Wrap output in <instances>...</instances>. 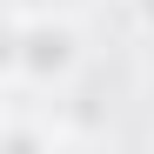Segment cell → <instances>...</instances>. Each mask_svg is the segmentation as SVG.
Masks as SVG:
<instances>
[{"mask_svg": "<svg viewBox=\"0 0 154 154\" xmlns=\"http://www.w3.org/2000/svg\"><path fill=\"white\" fill-rule=\"evenodd\" d=\"M87 60V40L54 7H14L7 20V87L14 94H54Z\"/></svg>", "mask_w": 154, "mask_h": 154, "instance_id": "obj_1", "label": "cell"}, {"mask_svg": "<svg viewBox=\"0 0 154 154\" xmlns=\"http://www.w3.org/2000/svg\"><path fill=\"white\" fill-rule=\"evenodd\" d=\"M134 20H141V34H154V0H134Z\"/></svg>", "mask_w": 154, "mask_h": 154, "instance_id": "obj_2", "label": "cell"}]
</instances>
